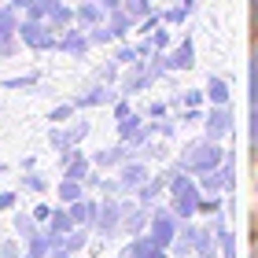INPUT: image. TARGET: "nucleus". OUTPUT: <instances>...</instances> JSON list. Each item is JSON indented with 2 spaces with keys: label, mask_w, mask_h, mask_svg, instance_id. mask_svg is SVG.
Returning <instances> with one entry per match:
<instances>
[{
  "label": "nucleus",
  "mask_w": 258,
  "mask_h": 258,
  "mask_svg": "<svg viewBox=\"0 0 258 258\" xmlns=\"http://www.w3.org/2000/svg\"><path fill=\"white\" fill-rule=\"evenodd\" d=\"M251 89H254V100H258V59H254V74H251Z\"/></svg>",
  "instance_id": "obj_1"
},
{
  "label": "nucleus",
  "mask_w": 258,
  "mask_h": 258,
  "mask_svg": "<svg viewBox=\"0 0 258 258\" xmlns=\"http://www.w3.org/2000/svg\"><path fill=\"white\" fill-rule=\"evenodd\" d=\"M251 129H254V148H258V111H254V122H251Z\"/></svg>",
  "instance_id": "obj_2"
},
{
  "label": "nucleus",
  "mask_w": 258,
  "mask_h": 258,
  "mask_svg": "<svg viewBox=\"0 0 258 258\" xmlns=\"http://www.w3.org/2000/svg\"><path fill=\"white\" fill-rule=\"evenodd\" d=\"M254 8H258V0H254Z\"/></svg>",
  "instance_id": "obj_3"
}]
</instances>
